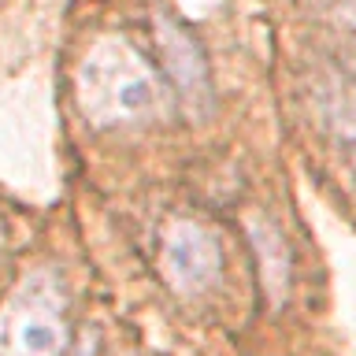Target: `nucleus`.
<instances>
[{
    "mask_svg": "<svg viewBox=\"0 0 356 356\" xmlns=\"http://www.w3.org/2000/svg\"><path fill=\"white\" fill-rule=\"evenodd\" d=\"M160 52H163V63H167V74H171V86L175 93L182 97V104L200 115L208 104V67H204V56H200L197 41L182 33L178 26H171L167 19H160Z\"/></svg>",
    "mask_w": 356,
    "mask_h": 356,
    "instance_id": "nucleus-5",
    "label": "nucleus"
},
{
    "mask_svg": "<svg viewBox=\"0 0 356 356\" xmlns=\"http://www.w3.org/2000/svg\"><path fill=\"white\" fill-rule=\"evenodd\" d=\"M74 100L89 127H138L160 115L167 86L127 38H97L74 67Z\"/></svg>",
    "mask_w": 356,
    "mask_h": 356,
    "instance_id": "nucleus-1",
    "label": "nucleus"
},
{
    "mask_svg": "<svg viewBox=\"0 0 356 356\" xmlns=\"http://www.w3.org/2000/svg\"><path fill=\"white\" fill-rule=\"evenodd\" d=\"M71 305L52 267H33L0 300V356H67Z\"/></svg>",
    "mask_w": 356,
    "mask_h": 356,
    "instance_id": "nucleus-2",
    "label": "nucleus"
},
{
    "mask_svg": "<svg viewBox=\"0 0 356 356\" xmlns=\"http://www.w3.org/2000/svg\"><path fill=\"white\" fill-rule=\"evenodd\" d=\"M316 104L327 122L330 141L349 160L356 175V67L353 63H327L316 82Z\"/></svg>",
    "mask_w": 356,
    "mask_h": 356,
    "instance_id": "nucleus-4",
    "label": "nucleus"
},
{
    "mask_svg": "<svg viewBox=\"0 0 356 356\" xmlns=\"http://www.w3.org/2000/svg\"><path fill=\"white\" fill-rule=\"evenodd\" d=\"M163 282L182 297H204L222 278V249L219 238L197 219H171L160 234L156 256Z\"/></svg>",
    "mask_w": 356,
    "mask_h": 356,
    "instance_id": "nucleus-3",
    "label": "nucleus"
}]
</instances>
